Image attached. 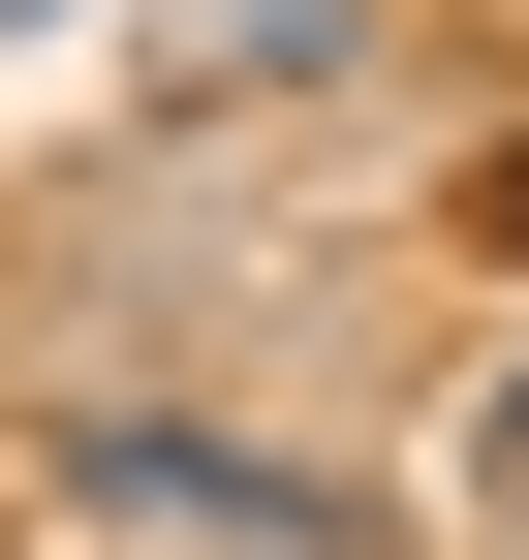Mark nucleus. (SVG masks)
<instances>
[{"instance_id": "f257e3e1", "label": "nucleus", "mask_w": 529, "mask_h": 560, "mask_svg": "<svg viewBox=\"0 0 529 560\" xmlns=\"http://www.w3.org/2000/svg\"><path fill=\"white\" fill-rule=\"evenodd\" d=\"M498 249H529V187H498Z\"/></svg>"}]
</instances>
